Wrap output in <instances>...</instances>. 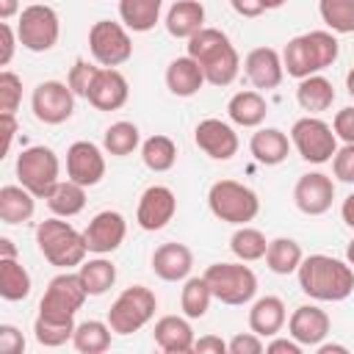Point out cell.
Returning a JSON list of instances; mask_svg holds the SVG:
<instances>
[{"instance_id": "1", "label": "cell", "mask_w": 354, "mask_h": 354, "mask_svg": "<svg viewBox=\"0 0 354 354\" xmlns=\"http://www.w3.org/2000/svg\"><path fill=\"white\" fill-rule=\"evenodd\" d=\"M299 288L315 301H343L354 293V268L348 260H337L329 254H310L301 260L299 271Z\"/></svg>"}, {"instance_id": "2", "label": "cell", "mask_w": 354, "mask_h": 354, "mask_svg": "<svg viewBox=\"0 0 354 354\" xmlns=\"http://www.w3.org/2000/svg\"><path fill=\"white\" fill-rule=\"evenodd\" d=\"M36 243H39V252L44 254V260L53 263L55 268L80 266L83 257H86V252H88L83 232H77L72 224L61 221V216H53V218L39 221V227H36Z\"/></svg>"}, {"instance_id": "3", "label": "cell", "mask_w": 354, "mask_h": 354, "mask_svg": "<svg viewBox=\"0 0 354 354\" xmlns=\"http://www.w3.org/2000/svg\"><path fill=\"white\" fill-rule=\"evenodd\" d=\"M207 207L218 221L241 227L260 213V199L249 185L238 180H218L207 191Z\"/></svg>"}, {"instance_id": "4", "label": "cell", "mask_w": 354, "mask_h": 354, "mask_svg": "<svg viewBox=\"0 0 354 354\" xmlns=\"http://www.w3.org/2000/svg\"><path fill=\"white\" fill-rule=\"evenodd\" d=\"M205 279L213 290V299L230 307H241L254 299L257 293V277L249 266L241 263H213L205 268Z\"/></svg>"}, {"instance_id": "5", "label": "cell", "mask_w": 354, "mask_h": 354, "mask_svg": "<svg viewBox=\"0 0 354 354\" xmlns=\"http://www.w3.org/2000/svg\"><path fill=\"white\" fill-rule=\"evenodd\" d=\"M158 310V299L147 285H130L124 288L116 301L108 310V326L116 335H133L141 326H147L152 321Z\"/></svg>"}, {"instance_id": "6", "label": "cell", "mask_w": 354, "mask_h": 354, "mask_svg": "<svg viewBox=\"0 0 354 354\" xmlns=\"http://www.w3.org/2000/svg\"><path fill=\"white\" fill-rule=\"evenodd\" d=\"M58 171H61V163H58V155L44 147V144H36V147H28L19 152L17 158V177H19V185H25L36 199H47V194L55 188L58 183Z\"/></svg>"}, {"instance_id": "7", "label": "cell", "mask_w": 354, "mask_h": 354, "mask_svg": "<svg viewBox=\"0 0 354 354\" xmlns=\"http://www.w3.org/2000/svg\"><path fill=\"white\" fill-rule=\"evenodd\" d=\"M290 144L307 163H326L337 152V136L332 124L318 116H301L290 127Z\"/></svg>"}, {"instance_id": "8", "label": "cell", "mask_w": 354, "mask_h": 354, "mask_svg": "<svg viewBox=\"0 0 354 354\" xmlns=\"http://www.w3.org/2000/svg\"><path fill=\"white\" fill-rule=\"evenodd\" d=\"M17 36H19V44L30 53L53 50L61 36L58 14L44 3H33V6L22 8L19 22H17Z\"/></svg>"}, {"instance_id": "9", "label": "cell", "mask_w": 354, "mask_h": 354, "mask_svg": "<svg viewBox=\"0 0 354 354\" xmlns=\"http://www.w3.org/2000/svg\"><path fill=\"white\" fill-rule=\"evenodd\" d=\"M88 50L100 66H119V64L130 61L133 41H130V33L122 22L100 19L88 30Z\"/></svg>"}, {"instance_id": "10", "label": "cell", "mask_w": 354, "mask_h": 354, "mask_svg": "<svg viewBox=\"0 0 354 354\" xmlns=\"http://www.w3.org/2000/svg\"><path fill=\"white\" fill-rule=\"evenodd\" d=\"M88 299L80 274H69L61 271L58 277H53L47 282V290L39 301V313L50 315V318H75V313L83 307V301Z\"/></svg>"}, {"instance_id": "11", "label": "cell", "mask_w": 354, "mask_h": 354, "mask_svg": "<svg viewBox=\"0 0 354 354\" xmlns=\"http://www.w3.org/2000/svg\"><path fill=\"white\" fill-rule=\"evenodd\" d=\"M30 108H33V116L39 122H44V124H61L75 111V91L69 88V83L44 80V83H39L33 88Z\"/></svg>"}, {"instance_id": "12", "label": "cell", "mask_w": 354, "mask_h": 354, "mask_svg": "<svg viewBox=\"0 0 354 354\" xmlns=\"http://www.w3.org/2000/svg\"><path fill=\"white\" fill-rule=\"evenodd\" d=\"M177 213V196L169 185H149L136 207V221L141 230L147 232H158L163 230Z\"/></svg>"}, {"instance_id": "13", "label": "cell", "mask_w": 354, "mask_h": 354, "mask_svg": "<svg viewBox=\"0 0 354 354\" xmlns=\"http://www.w3.org/2000/svg\"><path fill=\"white\" fill-rule=\"evenodd\" d=\"M335 183L324 171H307L293 185V202L304 216H324L332 207Z\"/></svg>"}, {"instance_id": "14", "label": "cell", "mask_w": 354, "mask_h": 354, "mask_svg": "<svg viewBox=\"0 0 354 354\" xmlns=\"http://www.w3.org/2000/svg\"><path fill=\"white\" fill-rule=\"evenodd\" d=\"M124 235H127V221H124V216L119 210H102V213H97L88 221V227L83 230L86 246L94 254H111V252H116L122 246Z\"/></svg>"}, {"instance_id": "15", "label": "cell", "mask_w": 354, "mask_h": 354, "mask_svg": "<svg viewBox=\"0 0 354 354\" xmlns=\"http://www.w3.org/2000/svg\"><path fill=\"white\" fill-rule=\"evenodd\" d=\"M66 177L91 188L105 177V155L91 141H75L66 149Z\"/></svg>"}, {"instance_id": "16", "label": "cell", "mask_w": 354, "mask_h": 354, "mask_svg": "<svg viewBox=\"0 0 354 354\" xmlns=\"http://www.w3.org/2000/svg\"><path fill=\"white\" fill-rule=\"evenodd\" d=\"M194 141L213 160H230L238 152V133L221 119H202L194 130Z\"/></svg>"}, {"instance_id": "17", "label": "cell", "mask_w": 354, "mask_h": 354, "mask_svg": "<svg viewBox=\"0 0 354 354\" xmlns=\"http://www.w3.org/2000/svg\"><path fill=\"white\" fill-rule=\"evenodd\" d=\"M127 97H130L127 77L116 66H100V72L94 77V86H91L86 100L97 111H119L127 102Z\"/></svg>"}, {"instance_id": "18", "label": "cell", "mask_w": 354, "mask_h": 354, "mask_svg": "<svg viewBox=\"0 0 354 354\" xmlns=\"http://www.w3.org/2000/svg\"><path fill=\"white\" fill-rule=\"evenodd\" d=\"M329 329H332V321H329L326 310H321L315 304H301L288 318V335L293 340H299L301 346H318V343H324V337L329 335Z\"/></svg>"}, {"instance_id": "19", "label": "cell", "mask_w": 354, "mask_h": 354, "mask_svg": "<svg viewBox=\"0 0 354 354\" xmlns=\"http://www.w3.org/2000/svg\"><path fill=\"white\" fill-rule=\"evenodd\" d=\"M243 69H246V77L252 80V86L260 88V91L277 88L282 83V77H285L282 55L274 47H254L243 58Z\"/></svg>"}, {"instance_id": "20", "label": "cell", "mask_w": 354, "mask_h": 354, "mask_svg": "<svg viewBox=\"0 0 354 354\" xmlns=\"http://www.w3.org/2000/svg\"><path fill=\"white\" fill-rule=\"evenodd\" d=\"M194 268V254L185 243H177V241H169V243H160L155 252H152V271L155 277H160L163 282H180V279H188Z\"/></svg>"}, {"instance_id": "21", "label": "cell", "mask_w": 354, "mask_h": 354, "mask_svg": "<svg viewBox=\"0 0 354 354\" xmlns=\"http://www.w3.org/2000/svg\"><path fill=\"white\" fill-rule=\"evenodd\" d=\"M152 337L158 343L160 351L166 354H185V351H194V329L188 324V315L180 318V315H163L155 321V329H152Z\"/></svg>"}, {"instance_id": "22", "label": "cell", "mask_w": 354, "mask_h": 354, "mask_svg": "<svg viewBox=\"0 0 354 354\" xmlns=\"http://www.w3.org/2000/svg\"><path fill=\"white\" fill-rule=\"evenodd\" d=\"M288 321L285 301L279 296H260L249 310V329L260 337H274Z\"/></svg>"}, {"instance_id": "23", "label": "cell", "mask_w": 354, "mask_h": 354, "mask_svg": "<svg viewBox=\"0 0 354 354\" xmlns=\"http://www.w3.org/2000/svg\"><path fill=\"white\" fill-rule=\"evenodd\" d=\"M205 83H207L205 80V72H202L199 61H194L191 55L174 58L166 66V88L174 97H194V94H199V88Z\"/></svg>"}, {"instance_id": "24", "label": "cell", "mask_w": 354, "mask_h": 354, "mask_svg": "<svg viewBox=\"0 0 354 354\" xmlns=\"http://www.w3.org/2000/svg\"><path fill=\"white\" fill-rule=\"evenodd\" d=\"M205 28V6L199 0H177L166 11V30L174 39H191Z\"/></svg>"}, {"instance_id": "25", "label": "cell", "mask_w": 354, "mask_h": 354, "mask_svg": "<svg viewBox=\"0 0 354 354\" xmlns=\"http://www.w3.org/2000/svg\"><path fill=\"white\" fill-rule=\"evenodd\" d=\"M249 152L263 166H279L290 152V138L279 127H263V130H257L252 136Z\"/></svg>"}, {"instance_id": "26", "label": "cell", "mask_w": 354, "mask_h": 354, "mask_svg": "<svg viewBox=\"0 0 354 354\" xmlns=\"http://www.w3.org/2000/svg\"><path fill=\"white\" fill-rule=\"evenodd\" d=\"M202 72H205V80L210 86H230L235 77H238V69H241V58H238V50L227 41L224 47H218L216 53H210L205 61H199Z\"/></svg>"}, {"instance_id": "27", "label": "cell", "mask_w": 354, "mask_h": 354, "mask_svg": "<svg viewBox=\"0 0 354 354\" xmlns=\"http://www.w3.org/2000/svg\"><path fill=\"white\" fill-rule=\"evenodd\" d=\"M36 210V196L25 185L0 188V218L3 224H25Z\"/></svg>"}, {"instance_id": "28", "label": "cell", "mask_w": 354, "mask_h": 354, "mask_svg": "<svg viewBox=\"0 0 354 354\" xmlns=\"http://www.w3.org/2000/svg\"><path fill=\"white\" fill-rule=\"evenodd\" d=\"M163 0H119V19L133 33H147L160 19Z\"/></svg>"}, {"instance_id": "29", "label": "cell", "mask_w": 354, "mask_h": 354, "mask_svg": "<svg viewBox=\"0 0 354 354\" xmlns=\"http://www.w3.org/2000/svg\"><path fill=\"white\" fill-rule=\"evenodd\" d=\"M227 113L241 127H260L266 113H268V105H266L260 91H238V94L230 97Z\"/></svg>"}, {"instance_id": "30", "label": "cell", "mask_w": 354, "mask_h": 354, "mask_svg": "<svg viewBox=\"0 0 354 354\" xmlns=\"http://www.w3.org/2000/svg\"><path fill=\"white\" fill-rule=\"evenodd\" d=\"M296 100L304 111L310 113H321V111H329L332 102H335V86L332 80H326L324 75H310V77H301L299 80V88H296Z\"/></svg>"}, {"instance_id": "31", "label": "cell", "mask_w": 354, "mask_h": 354, "mask_svg": "<svg viewBox=\"0 0 354 354\" xmlns=\"http://www.w3.org/2000/svg\"><path fill=\"white\" fill-rule=\"evenodd\" d=\"M47 207L61 216V218H69V216H77L83 207H86V185L75 183V180H58L55 188L47 194Z\"/></svg>"}, {"instance_id": "32", "label": "cell", "mask_w": 354, "mask_h": 354, "mask_svg": "<svg viewBox=\"0 0 354 354\" xmlns=\"http://www.w3.org/2000/svg\"><path fill=\"white\" fill-rule=\"evenodd\" d=\"M0 296L6 301H22L30 296V274L17 257H0Z\"/></svg>"}, {"instance_id": "33", "label": "cell", "mask_w": 354, "mask_h": 354, "mask_svg": "<svg viewBox=\"0 0 354 354\" xmlns=\"http://www.w3.org/2000/svg\"><path fill=\"white\" fill-rule=\"evenodd\" d=\"M304 254H301V246L293 241V238H274L268 241V249H266V266L274 271V274H296L299 266H301Z\"/></svg>"}, {"instance_id": "34", "label": "cell", "mask_w": 354, "mask_h": 354, "mask_svg": "<svg viewBox=\"0 0 354 354\" xmlns=\"http://www.w3.org/2000/svg\"><path fill=\"white\" fill-rule=\"evenodd\" d=\"M77 274H80V282H83V288H86L88 296H102V293H108V290L113 288V282H116V266H113L111 260H105V257L80 263Z\"/></svg>"}, {"instance_id": "35", "label": "cell", "mask_w": 354, "mask_h": 354, "mask_svg": "<svg viewBox=\"0 0 354 354\" xmlns=\"http://www.w3.org/2000/svg\"><path fill=\"white\" fill-rule=\"evenodd\" d=\"M111 326L102 324V321H83L75 326V335H72V346L80 351V354H102L111 348Z\"/></svg>"}, {"instance_id": "36", "label": "cell", "mask_w": 354, "mask_h": 354, "mask_svg": "<svg viewBox=\"0 0 354 354\" xmlns=\"http://www.w3.org/2000/svg\"><path fill=\"white\" fill-rule=\"evenodd\" d=\"M141 160L149 171H169L177 163V144L169 136H149L141 144Z\"/></svg>"}, {"instance_id": "37", "label": "cell", "mask_w": 354, "mask_h": 354, "mask_svg": "<svg viewBox=\"0 0 354 354\" xmlns=\"http://www.w3.org/2000/svg\"><path fill=\"white\" fill-rule=\"evenodd\" d=\"M75 318H50V315H36V321H33V335H36V340L41 343V346H47V348H58V346H64L66 340H72V335H75Z\"/></svg>"}, {"instance_id": "38", "label": "cell", "mask_w": 354, "mask_h": 354, "mask_svg": "<svg viewBox=\"0 0 354 354\" xmlns=\"http://www.w3.org/2000/svg\"><path fill=\"white\" fill-rule=\"evenodd\" d=\"M282 66H285V72H288L290 77H296V80L310 77V75H318L315 61H313V55H310V47H307V41H304V33H301V36H293V39L285 44V50H282Z\"/></svg>"}, {"instance_id": "39", "label": "cell", "mask_w": 354, "mask_h": 354, "mask_svg": "<svg viewBox=\"0 0 354 354\" xmlns=\"http://www.w3.org/2000/svg\"><path fill=\"white\" fill-rule=\"evenodd\" d=\"M210 301H213V290L202 277H188L185 285H183V293H180V307L188 318H202L207 310H210Z\"/></svg>"}, {"instance_id": "40", "label": "cell", "mask_w": 354, "mask_h": 354, "mask_svg": "<svg viewBox=\"0 0 354 354\" xmlns=\"http://www.w3.org/2000/svg\"><path fill=\"white\" fill-rule=\"evenodd\" d=\"M230 249H232V254H235L238 260H243V263H254V260L266 257L268 241H266V235H263L260 230L241 224V227L232 232V238H230Z\"/></svg>"}, {"instance_id": "41", "label": "cell", "mask_w": 354, "mask_h": 354, "mask_svg": "<svg viewBox=\"0 0 354 354\" xmlns=\"http://www.w3.org/2000/svg\"><path fill=\"white\" fill-rule=\"evenodd\" d=\"M141 144V133L133 122H113L105 136H102V147L108 155H116V158H124L130 152H136V147Z\"/></svg>"}, {"instance_id": "42", "label": "cell", "mask_w": 354, "mask_h": 354, "mask_svg": "<svg viewBox=\"0 0 354 354\" xmlns=\"http://www.w3.org/2000/svg\"><path fill=\"white\" fill-rule=\"evenodd\" d=\"M318 14L332 33H354V0H318Z\"/></svg>"}, {"instance_id": "43", "label": "cell", "mask_w": 354, "mask_h": 354, "mask_svg": "<svg viewBox=\"0 0 354 354\" xmlns=\"http://www.w3.org/2000/svg\"><path fill=\"white\" fill-rule=\"evenodd\" d=\"M304 41L310 47V55H313L318 72L332 66L337 61V55H340V44H337L332 30H310V33H304Z\"/></svg>"}, {"instance_id": "44", "label": "cell", "mask_w": 354, "mask_h": 354, "mask_svg": "<svg viewBox=\"0 0 354 354\" xmlns=\"http://www.w3.org/2000/svg\"><path fill=\"white\" fill-rule=\"evenodd\" d=\"M230 39H227V33L224 30H218V28H202V30H196L191 39H188V55L194 58V61H205L210 53H216L218 47H224Z\"/></svg>"}, {"instance_id": "45", "label": "cell", "mask_w": 354, "mask_h": 354, "mask_svg": "<svg viewBox=\"0 0 354 354\" xmlns=\"http://www.w3.org/2000/svg\"><path fill=\"white\" fill-rule=\"evenodd\" d=\"M97 72H100V66H94V64L86 61V58H77V61L72 64V69H69V75H66V83H69V88L75 91V97H88Z\"/></svg>"}, {"instance_id": "46", "label": "cell", "mask_w": 354, "mask_h": 354, "mask_svg": "<svg viewBox=\"0 0 354 354\" xmlns=\"http://www.w3.org/2000/svg\"><path fill=\"white\" fill-rule=\"evenodd\" d=\"M19 102H22V80L14 72L3 69L0 72V113H14Z\"/></svg>"}, {"instance_id": "47", "label": "cell", "mask_w": 354, "mask_h": 354, "mask_svg": "<svg viewBox=\"0 0 354 354\" xmlns=\"http://www.w3.org/2000/svg\"><path fill=\"white\" fill-rule=\"evenodd\" d=\"M332 171L340 183H354V144H343L332 158Z\"/></svg>"}, {"instance_id": "48", "label": "cell", "mask_w": 354, "mask_h": 354, "mask_svg": "<svg viewBox=\"0 0 354 354\" xmlns=\"http://www.w3.org/2000/svg\"><path fill=\"white\" fill-rule=\"evenodd\" d=\"M227 351H230V354H260V351H266V343H263L260 335L243 332V335H235V337L227 343Z\"/></svg>"}, {"instance_id": "49", "label": "cell", "mask_w": 354, "mask_h": 354, "mask_svg": "<svg viewBox=\"0 0 354 354\" xmlns=\"http://www.w3.org/2000/svg\"><path fill=\"white\" fill-rule=\"evenodd\" d=\"M332 130H335L337 138H343V144H354V105L340 108V111L335 113Z\"/></svg>"}, {"instance_id": "50", "label": "cell", "mask_w": 354, "mask_h": 354, "mask_svg": "<svg viewBox=\"0 0 354 354\" xmlns=\"http://www.w3.org/2000/svg\"><path fill=\"white\" fill-rule=\"evenodd\" d=\"M0 351L3 354H22L25 351V337L17 326L0 324Z\"/></svg>"}, {"instance_id": "51", "label": "cell", "mask_w": 354, "mask_h": 354, "mask_svg": "<svg viewBox=\"0 0 354 354\" xmlns=\"http://www.w3.org/2000/svg\"><path fill=\"white\" fill-rule=\"evenodd\" d=\"M0 33H3V53H0V66H8L11 58H14V47L19 41L17 30L8 25V22H0Z\"/></svg>"}, {"instance_id": "52", "label": "cell", "mask_w": 354, "mask_h": 354, "mask_svg": "<svg viewBox=\"0 0 354 354\" xmlns=\"http://www.w3.org/2000/svg\"><path fill=\"white\" fill-rule=\"evenodd\" d=\"M194 351L196 354H224L227 340H221L218 335H202L199 340H194Z\"/></svg>"}, {"instance_id": "53", "label": "cell", "mask_w": 354, "mask_h": 354, "mask_svg": "<svg viewBox=\"0 0 354 354\" xmlns=\"http://www.w3.org/2000/svg\"><path fill=\"white\" fill-rule=\"evenodd\" d=\"M266 351L268 354H301V343L293 340V337H277L271 343H266Z\"/></svg>"}, {"instance_id": "54", "label": "cell", "mask_w": 354, "mask_h": 354, "mask_svg": "<svg viewBox=\"0 0 354 354\" xmlns=\"http://www.w3.org/2000/svg\"><path fill=\"white\" fill-rule=\"evenodd\" d=\"M230 6H232V11H235L238 17H246V19L260 17V14L266 11L260 0H230Z\"/></svg>"}, {"instance_id": "55", "label": "cell", "mask_w": 354, "mask_h": 354, "mask_svg": "<svg viewBox=\"0 0 354 354\" xmlns=\"http://www.w3.org/2000/svg\"><path fill=\"white\" fill-rule=\"evenodd\" d=\"M0 122H3V158H6L8 149H11V141L17 136V116L14 113H0Z\"/></svg>"}, {"instance_id": "56", "label": "cell", "mask_w": 354, "mask_h": 354, "mask_svg": "<svg viewBox=\"0 0 354 354\" xmlns=\"http://www.w3.org/2000/svg\"><path fill=\"white\" fill-rule=\"evenodd\" d=\"M340 216H343V221H346V224L354 230V191H351V194L343 199V205H340Z\"/></svg>"}, {"instance_id": "57", "label": "cell", "mask_w": 354, "mask_h": 354, "mask_svg": "<svg viewBox=\"0 0 354 354\" xmlns=\"http://www.w3.org/2000/svg\"><path fill=\"white\" fill-rule=\"evenodd\" d=\"M19 11V0H0V19L8 22Z\"/></svg>"}, {"instance_id": "58", "label": "cell", "mask_w": 354, "mask_h": 354, "mask_svg": "<svg viewBox=\"0 0 354 354\" xmlns=\"http://www.w3.org/2000/svg\"><path fill=\"white\" fill-rule=\"evenodd\" d=\"M348 348L340 343H318V354H346Z\"/></svg>"}, {"instance_id": "59", "label": "cell", "mask_w": 354, "mask_h": 354, "mask_svg": "<svg viewBox=\"0 0 354 354\" xmlns=\"http://www.w3.org/2000/svg\"><path fill=\"white\" fill-rule=\"evenodd\" d=\"M0 257H17V246L11 238H0Z\"/></svg>"}, {"instance_id": "60", "label": "cell", "mask_w": 354, "mask_h": 354, "mask_svg": "<svg viewBox=\"0 0 354 354\" xmlns=\"http://www.w3.org/2000/svg\"><path fill=\"white\" fill-rule=\"evenodd\" d=\"M260 3H263V8H266V11H274V8H282L288 0H260Z\"/></svg>"}, {"instance_id": "61", "label": "cell", "mask_w": 354, "mask_h": 354, "mask_svg": "<svg viewBox=\"0 0 354 354\" xmlns=\"http://www.w3.org/2000/svg\"><path fill=\"white\" fill-rule=\"evenodd\" d=\"M346 88H348V94L354 100V69H348V75H346Z\"/></svg>"}, {"instance_id": "62", "label": "cell", "mask_w": 354, "mask_h": 354, "mask_svg": "<svg viewBox=\"0 0 354 354\" xmlns=\"http://www.w3.org/2000/svg\"><path fill=\"white\" fill-rule=\"evenodd\" d=\"M346 260H348V266L354 268V241H351V243L346 246Z\"/></svg>"}, {"instance_id": "63", "label": "cell", "mask_w": 354, "mask_h": 354, "mask_svg": "<svg viewBox=\"0 0 354 354\" xmlns=\"http://www.w3.org/2000/svg\"><path fill=\"white\" fill-rule=\"evenodd\" d=\"M174 3H177V0H174Z\"/></svg>"}]
</instances>
